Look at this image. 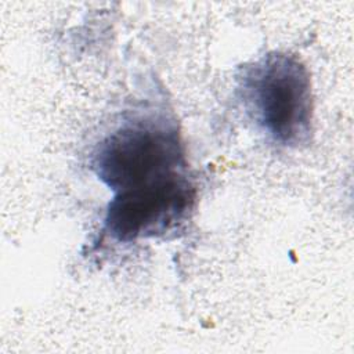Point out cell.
Returning <instances> with one entry per match:
<instances>
[{
	"label": "cell",
	"instance_id": "obj_2",
	"mask_svg": "<svg viewBox=\"0 0 354 354\" xmlns=\"http://www.w3.org/2000/svg\"><path fill=\"white\" fill-rule=\"evenodd\" d=\"M236 97L254 127L274 145L300 148L313 137L314 101L304 62L270 51L236 73Z\"/></svg>",
	"mask_w": 354,
	"mask_h": 354
},
{
	"label": "cell",
	"instance_id": "obj_1",
	"mask_svg": "<svg viewBox=\"0 0 354 354\" xmlns=\"http://www.w3.org/2000/svg\"><path fill=\"white\" fill-rule=\"evenodd\" d=\"M90 167L113 196L189 181L177 122L162 111L133 113L120 122L94 147Z\"/></svg>",
	"mask_w": 354,
	"mask_h": 354
},
{
	"label": "cell",
	"instance_id": "obj_3",
	"mask_svg": "<svg viewBox=\"0 0 354 354\" xmlns=\"http://www.w3.org/2000/svg\"><path fill=\"white\" fill-rule=\"evenodd\" d=\"M195 203L192 181L151 192L118 195L108 203L102 234L118 243L167 238L191 218Z\"/></svg>",
	"mask_w": 354,
	"mask_h": 354
}]
</instances>
